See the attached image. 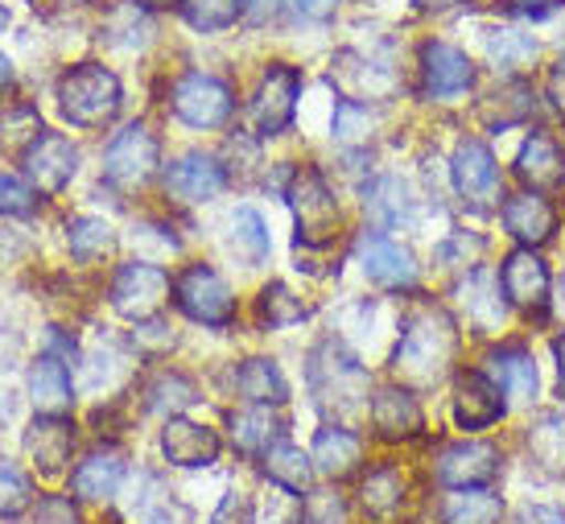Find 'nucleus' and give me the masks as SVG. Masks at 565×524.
<instances>
[{
  "label": "nucleus",
  "mask_w": 565,
  "mask_h": 524,
  "mask_svg": "<svg viewBox=\"0 0 565 524\" xmlns=\"http://www.w3.org/2000/svg\"><path fill=\"white\" fill-rule=\"evenodd\" d=\"M458 347H462L458 318L446 306H417L401 322V334H396L393 376L408 384L413 393H425V388H434L455 372Z\"/></svg>",
  "instance_id": "f257e3e1"
},
{
  "label": "nucleus",
  "mask_w": 565,
  "mask_h": 524,
  "mask_svg": "<svg viewBox=\"0 0 565 524\" xmlns=\"http://www.w3.org/2000/svg\"><path fill=\"white\" fill-rule=\"evenodd\" d=\"M285 199H289L294 220H298V256L334 248L339 227H343V207H339V199H334L330 182L322 178V170H315V165L289 170Z\"/></svg>",
  "instance_id": "f03ea898"
},
{
  "label": "nucleus",
  "mask_w": 565,
  "mask_h": 524,
  "mask_svg": "<svg viewBox=\"0 0 565 524\" xmlns=\"http://www.w3.org/2000/svg\"><path fill=\"white\" fill-rule=\"evenodd\" d=\"M58 111L75 128H104L116 120V111L125 104V87L116 79V71L104 63H79L58 79Z\"/></svg>",
  "instance_id": "7ed1b4c3"
},
{
  "label": "nucleus",
  "mask_w": 565,
  "mask_h": 524,
  "mask_svg": "<svg viewBox=\"0 0 565 524\" xmlns=\"http://www.w3.org/2000/svg\"><path fill=\"white\" fill-rule=\"evenodd\" d=\"M310 393L322 409H334L339 417L367 409V367L339 339H327L310 355Z\"/></svg>",
  "instance_id": "20e7f679"
},
{
  "label": "nucleus",
  "mask_w": 565,
  "mask_h": 524,
  "mask_svg": "<svg viewBox=\"0 0 565 524\" xmlns=\"http://www.w3.org/2000/svg\"><path fill=\"white\" fill-rule=\"evenodd\" d=\"M479 87V66L446 38H425L417 46V92L429 104H458Z\"/></svg>",
  "instance_id": "39448f33"
},
{
  "label": "nucleus",
  "mask_w": 565,
  "mask_h": 524,
  "mask_svg": "<svg viewBox=\"0 0 565 524\" xmlns=\"http://www.w3.org/2000/svg\"><path fill=\"white\" fill-rule=\"evenodd\" d=\"M170 298L178 306V314L190 318L194 327H211V331H227L239 314L232 286L211 265H203V260H194V265H186V269L173 277Z\"/></svg>",
  "instance_id": "423d86ee"
},
{
  "label": "nucleus",
  "mask_w": 565,
  "mask_h": 524,
  "mask_svg": "<svg viewBox=\"0 0 565 524\" xmlns=\"http://www.w3.org/2000/svg\"><path fill=\"white\" fill-rule=\"evenodd\" d=\"M301 71L294 63H268L265 75L256 79V92L248 99V125L252 137H281L289 132L294 116H298L301 99Z\"/></svg>",
  "instance_id": "0eeeda50"
},
{
  "label": "nucleus",
  "mask_w": 565,
  "mask_h": 524,
  "mask_svg": "<svg viewBox=\"0 0 565 524\" xmlns=\"http://www.w3.org/2000/svg\"><path fill=\"white\" fill-rule=\"evenodd\" d=\"M170 108L173 116L186 128H199V132H211V128H223L236 111V96L227 79L211 75V71H186L170 83Z\"/></svg>",
  "instance_id": "6e6552de"
},
{
  "label": "nucleus",
  "mask_w": 565,
  "mask_h": 524,
  "mask_svg": "<svg viewBox=\"0 0 565 524\" xmlns=\"http://www.w3.org/2000/svg\"><path fill=\"white\" fill-rule=\"evenodd\" d=\"M173 293V277L153 260H128L116 269L108 286V302L120 318H128L132 327L137 322H149V318L161 314V306L170 302Z\"/></svg>",
  "instance_id": "1a4fd4ad"
},
{
  "label": "nucleus",
  "mask_w": 565,
  "mask_h": 524,
  "mask_svg": "<svg viewBox=\"0 0 565 524\" xmlns=\"http://www.w3.org/2000/svg\"><path fill=\"white\" fill-rule=\"evenodd\" d=\"M330 87L343 99L376 108L384 99H396L401 92V71H396L384 54H367V50H343L330 63Z\"/></svg>",
  "instance_id": "9d476101"
},
{
  "label": "nucleus",
  "mask_w": 565,
  "mask_h": 524,
  "mask_svg": "<svg viewBox=\"0 0 565 524\" xmlns=\"http://www.w3.org/2000/svg\"><path fill=\"white\" fill-rule=\"evenodd\" d=\"M161 165V141L149 125H125L104 149V182L111 191H141Z\"/></svg>",
  "instance_id": "9b49d317"
},
{
  "label": "nucleus",
  "mask_w": 565,
  "mask_h": 524,
  "mask_svg": "<svg viewBox=\"0 0 565 524\" xmlns=\"http://www.w3.org/2000/svg\"><path fill=\"white\" fill-rule=\"evenodd\" d=\"M450 186L462 199V207L491 211L503 199V170L491 145L479 137H462L450 153Z\"/></svg>",
  "instance_id": "f8f14e48"
},
{
  "label": "nucleus",
  "mask_w": 565,
  "mask_h": 524,
  "mask_svg": "<svg viewBox=\"0 0 565 524\" xmlns=\"http://www.w3.org/2000/svg\"><path fill=\"white\" fill-rule=\"evenodd\" d=\"M500 289L508 306L524 318H545L553 302V272L536 248H512L500 260Z\"/></svg>",
  "instance_id": "ddd939ff"
},
{
  "label": "nucleus",
  "mask_w": 565,
  "mask_h": 524,
  "mask_svg": "<svg viewBox=\"0 0 565 524\" xmlns=\"http://www.w3.org/2000/svg\"><path fill=\"white\" fill-rule=\"evenodd\" d=\"M355 260H360L363 277L372 286L388 289V293H413L417 281H422L417 256L408 253L405 244H396L384 232H376V227L355 239Z\"/></svg>",
  "instance_id": "4468645a"
},
{
  "label": "nucleus",
  "mask_w": 565,
  "mask_h": 524,
  "mask_svg": "<svg viewBox=\"0 0 565 524\" xmlns=\"http://www.w3.org/2000/svg\"><path fill=\"white\" fill-rule=\"evenodd\" d=\"M500 446L479 442V438H462V442L441 446L438 459H434V475H438L441 488L467 492V488H487L491 479L500 475Z\"/></svg>",
  "instance_id": "2eb2a0df"
},
{
  "label": "nucleus",
  "mask_w": 565,
  "mask_h": 524,
  "mask_svg": "<svg viewBox=\"0 0 565 524\" xmlns=\"http://www.w3.org/2000/svg\"><path fill=\"white\" fill-rule=\"evenodd\" d=\"M500 223H503V236L516 239V248H545L557 236V207L545 191H516L508 194L500 203Z\"/></svg>",
  "instance_id": "dca6fc26"
},
{
  "label": "nucleus",
  "mask_w": 565,
  "mask_h": 524,
  "mask_svg": "<svg viewBox=\"0 0 565 524\" xmlns=\"http://www.w3.org/2000/svg\"><path fill=\"white\" fill-rule=\"evenodd\" d=\"M536 111H541V92L529 75H512L500 79L487 96L475 99V116L487 132H508V128L533 125Z\"/></svg>",
  "instance_id": "f3484780"
},
{
  "label": "nucleus",
  "mask_w": 565,
  "mask_h": 524,
  "mask_svg": "<svg viewBox=\"0 0 565 524\" xmlns=\"http://www.w3.org/2000/svg\"><path fill=\"white\" fill-rule=\"evenodd\" d=\"M508 414V397L500 393V384L487 376L483 367H467L455 376V397H450V417L458 429H491Z\"/></svg>",
  "instance_id": "a211bd4d"
},
{
  "label": "nucleus",
  "mask_w": 565,
  "mask_h": 524,
  "mask_svg": "<svg viewBox=\"0 0 565 524\" xmlns=\"http://www.w3.org/2000/svg\"><path fill=\"white\" fill-rule=\"evenodd\" d=\"M227 191V165L220 158H211L203 149H190L182 158H173L166 165V194L173 203H186V207H199V203H211Z\"/></svg>",
  "instance_id": "6ab92c4d"
},
{
  "label": "nucleus",
  "mask_w": 565,
  "mask_h": 524,
  "mask_svg": "<svg viewBox=\"0 0 565 524\" xmlns=\"http://www.w3.org/2000/svg\"><path fill=\"white\" fill-rule=\"evenodd\" d=\"M367 417L380 442H417L425 434L422 400L408 384H380L367 400Z\"/></svg>",
  "instance_id": "aec40b11"
},
{
  "label": "nucleus",
  "mask_w": 565,
  "mask_h": 524,
  "mask_svg": "<svg viewBox=\"0 0 565 524\" xmlns=\"http://www.w3.org/2000/svg\"><path fill=\"white\" fill-rule=\"evenodd\" d=\"M79 170V149L71 145L63 132H42L38 141L25 149V174H30L38 194H63L71 186V178Z\"/></svg>",
  "instance_id": "412c9836"
},
{
  "label": "nucleus",
  "mask_w": 565,
  "mask_h": 524,
  "mask_svg": "<svg viewBox=\"0 0 565 524\" xmlns=\"http://www.w3.org/2000/svg\"><path fill=\"white\" fill-rule=\"evenodd\" d=\"M455 298H458V310L467 318V327L475 334H495L503 331V322H508V298H503L500 289V277L487 269H471L462 272V281L455 286Z\"/></svg>",
  "instance_id": "4be33fe9"
},
{
  "label": "nucleus",
  "mask_w": 565,
  "mask_h": 524,
  "mask_svg": "<svg viewBox=\"0 0 565 524\" xmlns=\"http://www.w3.org/2000/svg\"><path fill=\"white\" fill-rule=\"evenodd\" d=\"M223 438L203 421H186V417H166V429H161V455L170 467H182V471H199V467H211L220 462Z\"/></svg>",
  "instance_id": "5701e85b"
},
{
  "label": "nucleus",
  "mask_w": 565,
  "mask_h": 524,
  "mask_svg": "<svg viewBox=\"0 0 565 524\" xmlns=\"http://www.w3.org/2000/svg\"><path fill=\"white\" fill-rule=\"evenodd\" d=\"M483 372L491 381L500 384V393L512 405H533L536 400V360L529 347H520V343H500V347L487 351L483 360Z\"/></svg>",
  "instance_id": "b1692460"
},
{
  "label": "nucleus",
  "mask_w": 565,
  "mask_h": 524,
  "mask_svg": "<svg viewBox=\"0 0 565 524\" xmlns=\"http://www.w3.org/2000/svg\"><path fill=\"white\" fill-rule=\"evenodd\" d=\"M516 178L529 186V191H550V186H562L565 178V149L562 141L545 132V128H533L516 149Z\"/></svg>",
  "instance_id": "393cba45"
},
{
  "label": "nucleus",
  "mask_w": 565,
  "mask_h": 524,
  "mask_svg": "<svg viewBox=\"0 0 565 524\" xmlns=\"http://www.w3.org/2000/svg\"><path fill=\"white\" fill-rule=\"evenodd\" d=\"M483 58L500 79L529 75L533 63L541 58V42L529 30H520V25H491L483 33Z\"/></svg>",
  "instance_id": "a878e982"
},
{
  "label": "nucleus",
  "mask_w": 565,
  "mask_h": 524,
  "mask_svg": "<svg viewBox=\"0 0 565 524\" xmlns=\"http://www.w3.org/2000/svg\"><path fill=\"white\" fill-rule=\"evenodd\" d=\"M25 450L42 475H63L75 450V426L63 414H42L25 434Z\"/></svg>",
  "instance_id": "bb28decb"
},
{
  "label": "nucleus",
  "mask_w": 565,
  "mask_h": 524,
  "mask_svg": "<svg viewBox=\"0 0 565 524\" xmlns=\"http://www.w3.org/2000/svg\"><path fill=\"white\" fill-rule=\"evenodd\" d=\"M363 211H367V220L376 232H396V227H408L413 215H417V199L408 191L401 178L384 174V178H372L367 182V191H363Z\"/></svg>",
  "instance_id": "cd10ccee"
},
{
  "label": "nucleus",
  "mask_w": 565,
  "mask_h": 524,
  "mask_svg": "<svg viewBox=\"0 0 565 524\" xmlns=\"http://www.w3.org/2000/svg\"><path fill=\"white\" fill-rule=\"evenodd\" d=\"M310 459H315V471H322V475L334 479V483H339V479H351L363 467V438L347 426H322L315 434Z\"/></svg>",
  "instance_id": "c85d7f7f"
},
{
  "label": "nucleus",
  "mask_w": 565,
  "mask_h": 524,
  "mask_svg": "<svg viewBox=\"0 0 565 524\" xmlns=\"http://www.w3.org/2000/svg\"><path fill=\"white\" fill-rule=\"evenodd\" d=\"M120 483H125V459L111 446L92 450L71 471V492H75V500H111V495L120 492Z\"/></svg>",
  "instance_id": "c756f323"
},
{
  "label": "nucleus",
  "mask_w": 565,
  "mask_h": 524,
  "mask_svg": "<svg viewBox=\"0 0 565 524\" xmlns=\"http://www.w3.org/2000/svg\"><path fill=\"white\" fill-rule=\"evenodd\" d=\"M125 509L132 516V524H178V516H182L170 483L161 475H153V471H141V475L132 479Z\"/></svg>",
  "instance_id": "7c9ffc66"
},
{
  "label": "nucleus",
  "mask_w": 565,
  "mask_h": 524,
  "mask_svg": "<svg viewBox=\"0 0 565 524\" xmlns=\"http://www.w3.org/2000/svg\"><path fill=\"white\" fill-rule=\"evenodd\" d=\"M232 384H236V393L248 405H285L289 400V381H285V372L277 360H268V355H252L244 364L232 372Z\"/></svg>",
  "instance_id": "2f4dec72"
},
{
  "label": "nucleus",
  "mask_w": 565,
  "mask_h": 524,
  "mask_svg": "<svg viewBox=\"0 0 565 524\" xmlns=\"http://www.w3.org/2000/svg\"><path fill=\"white\" fill-rule=\"evenodd\" d=\"M405 500H408V479L396 462H380V467H372V471L360 479V504H363V512L376 516V521L396 516V512L405 509Z\"/></svg>",
  "instance_id": "473e14b6"
},
{
  "label": "nucleus",
  "mask_w": 565,
  "mask_h": 524,
  "mask_svg": "<svg viewBox=\"0 0 565 524\" xmlns=\"http://www.w3.org/2000/svg\"><path fill=\"white\" fill-rule=\"evenodd\" d=\"M260 471L268 475V483L285 488L289 495H306L315 488V459L301 455V446L285 442V438L260 455Z\"/></svg>",
  "instance_id": "72a5a7b5"
},
{
  "label": "nucleus",
  "mask_w": 565,
  "mask_h": 524,
  "mask_svg": "<svg viewBox=\"0 0 565 524\" xmlns=\"http://www.w3.org/2000/svg\"><path fill=\"white\" fill-rule=\"evenodd\" d=\"M149 38H153L149 0H116L104 17V42L116 50H141Z\"/></svg>",
  "instance_id": "f704fd0d"
},
{
  "label": "nucleus",
  "mask_w": 565,
  "mask_h": 524,
  "mask_svg": "<svg viewBox=\"0 0 565 524\" xmlns=\"http://www.w3.org/2000/svg\"><path fill=\"white\" fill-rule=\"evenodd\" d=\"M273 409L277 405H248V409H236V414L227 417L236 450H244V455H265L273 442H281L285 421Z\"/></svg>",
  "instance_id": "c9c22d12"
},
{
  "label": "nucleus",
  "mask_w": 565,
  "mask_h": 524,
  "mask_svg": "<svg viewBox=\"0 0 565 524\" xmlns=\"http://www.w3.org/2000/svg\"><path fill=\"white\" fill-rule=\"evenodd\" d=\"M30 400L38 414H66L75 405V388H71V372L63 360L42 355L30 367Z\"/></svg>",
  "instance_id": "e433bc0d"
},
{
  "label": "nucleus",
  "mask_w": 565,
  "mask_h": 524,
  "mask_svg": "<svg viewBox=\"0 0 565 524\" xmlns=\"http://www.w3.org/2000/svg\"><path fill=\"white\" fill-rule=\"evenodd\" d=\"M66 248L79 265H95L116 253V227L99 215H75L66 223Z\"/></svg>",
  "instance_id": "4c0bfd02"
},
{
  "label": "nucleus",
  "mask_w": 565,
  "mask_h": 524,
  "mask_svg": "<svg viewBox=\"0 0 565 524\" xmlns=\"http://www.w3.org/2000/svg\"><path fill=\"white\" fill-rule=\"evenodd\" d=\"M306 318H310V306L301 302L285 281H268L260 289V298H256V322L265 331H289V327H298Z\"/></svg>",
  "instance_id": "58836bf2"
},
{
  "label": "nucleus",
  "mask_w": 565,
  "mask_h": 524,
  "mask_svg": "<svg viewBox=\"0 0 565 524\" xmlns=\"http://www.w3.org/2000/svg\"><path fill=\"white\" fill-rule=\"evenodd\" d=\"M178 17L194 33H227L244 21V0H173Z\"/></svg>",
  "instance_id": "ea45409f"
},
{
  "label": "nucleus",
  "mask_w": 565,
  "mask_h": 524,
  "mask_svg": "<svg viewBox=\"0 0 565 524\" xmlns=\"http://www.w3.org/2000/svg\"><path fill=\"white\" fill-rule=\"evenodd\" d=\"M194 400H203V397H199L194 381L182 376V372H158L153 381L145 384V409H149V414L178 417L182 409H190Z\"/></svg>",
  "instance_id": "a19ab883"
},
{
  "label": "nucleus",
  "mask_w": 565,
  "mask_h": 524,
  "mask_svg": "<svg viewBox=\"0 0 565 524\" xmlns=\"http://www.w3.org/2000/svg\"><path fill=\"white\" fill-rule=\"evenodd\" d=\"M503 516V500L487 488H467V492H455L446 500V512L441 521L446 524H500Z\"/></svg>",
  "instance_id": "79ce46f5"
},
{
  "label": "nucleus",
  "mask_w": 565,
  "mask_h": 524,
  "mask_svg": "<svg viewBox=\"0 0 565 524\" xmlns=\"http://www.w3.org/2000/svg\"><path fill=\"white\" fill-rule=\"evenodd\" d=\"M529 450L545 471L565 475V414L536 417V426H529Z\"/></svg>",
  "instance_id": "37998d69"
},
{
  "label": "nucleus",
  "mask_w": 565,
  "mask_h": 524,
  "mask_svg": "<svg viewBox=\"0 0 565 524\" xmlns=\"http://www.w3.org/2000/svg\"><path fill=\"white\" fill-rule=\"evenodd\" d=\"M232 248H236V256H244L248 265H265L268 253H273L265 220L252 207H236V215H232Z\"/></svg>",
  "instance_id": "c03bdc74"
},
{
  "label": "nucleus",
  "mask_w": 565,
  "mask_h": 524,
  "mask_svg": "<svg viewBox=\"0 0 565 524\" xmlns=\"http://www.w3.org/2000/svg\"><path fill=\"white\" fill-rule=\"evenodd\" d=\"M42 132H46V128H42V116H38L30 104L4 108V116H0V145H4V149H21V153H25Z\"/></svg>",
  "instance_id": "a18cd8bd"
},
{
  "label": "nucleus",
  "mask_w": 565,
  "mask_h": 524,
  "mask_svg": "<svg viewBox=\"0 0 565 524\" xmlns=\"http://www.w3.org/2000/svg\"><path fill=\"white\" fill-rule=\"evenodd\" d=\"M372 128H376V108L355 104V99H339L334 104V137L343 145H367Z\"/></svg>",
  "instance_id": "49530a36"
},
{
  "label": "nucleus",
  "mask_w": 565,
  "mask_h": 524,
  "mask_svg": "<svg viewBox=\"0 0 565 524\" xmlns=\"http://www.w3.org/2000/svg\"><path fill=\"white\" fill-rule=\"evenodd\" d=\"M30 504H33V483L25 479V471L17 462L0 459V516L17 521L21 512H30Z\"/></svg>",
  "instance_id": "de8ad7c7"
},
{
  "label": "nucleus",
  "mask_w": 565,
  "mask_h": 524,
  "mask_svg": "<svg viewBox=\"0 0 565 524\" xmlns=\"http://www.w3.org/2000/svg\"><path fill=\"white\" fill-rule=\"evenodd\" d=\"M479 256H483V239L471 236V232H450L434 248V260H438L441 269H458V272L479 269Z\"/></svg>",
  "instance_id": "09e8293b"
},
{
  "label": "nucleus",
  "mask_w": 565,
  "mask_h": 524,
  "mask_svg": "<svg viewBox=\"0 0 565 524\" xmlns=\"http://www.w3.org/2000/svg\"><path fill=\"white\" fill-rule=\"evenodd\" d=\"M294 524H347V504L343 495L334 492H306Z\"/></svg>",
  "instance_id": "8fccbe9b"
},
{
  "label": "nucleus",
  "mask_w": 565,
  "mask_h": 524,
  "mask_svg": "<svg viewBox=\"0 0 565 524\" xmlns=\"http://www.w3.org/2000/svg\"><path fill=\"white\" fill-rule=\"evenodd\" d=\"M38 211L33 191L13 174H0V220H25Z\"/></svg>",
  "instance_id": "3c124183"
},
{
  "label": "nucleus",
  "mask_w": 565,
  "mask_h": 524,
  "mask_svg": "<svg viewBox=\"0 0 565 524\" xmlns=\"http://www.w3.org/2000/svg\"><path fill=\"white\" fill-rule=\"evenodd\" d=\"M491 9L500 17H512V21H550L565 9V0H491Z\"/></svg>",
  "instance_id": "603ef678"
},
{
  "label": "nucleus",
  "mask_w": 565,
  "mask_h": 524,
  "mask_svg": "<svg viewBox=\"0 0 565 524\" xmlns=\"http://www.w3.org/2000/svg\"><path fill=\"white\" fill-rule=\"evenodd\" d=\"M343 9V0H285V13L294 25H330Z\"/></svg>",
  "instance_id": "864d4df0"
},
{
  "label": "nucleus",
  "mask_w": 565,
  "mask_h": 524,
  "mask_svg": "<svg viewBox=\"0 0 565 524\" xmlns=\"http://www.w3.org/2000/svg\"><path fill=\"white\" fill-rule=\"evenodd\" d=\"M33 524H83L71 495H42L33 509Z\"/></svg>",
  "instance_id": "5fc2aeb1"
},
{
  "label": "nucleus",
  "mask_w": 565,
  "mask_h": 524,
  "mask_svg": "<svg viewBox=\"0 0 565 524\" xmlns=\"http://www.w3.org/2000/svg\"><path fill=\"white\" fill-rule=\"evenodd\" d=\"M545 99H550V108L557 111V120L565 125V54L550 66V75H545Z\"/></svg>",
  "instance_id": "6e6d98bb"
},
{
  "label": "nucleus",
  "mask_w": 565,
  "mask_h": 524,
  "mask_svg": "<svg viewBox=\"0 0 565 524\" xmlns=\"http://www.w3.org/2000/svg\"><path fill=\"white\" fill-rule=\"evenodd\" d=\"M277 13H285V0H244V21L248 25H268Z\"/></svg>",
  "instance_id": "4d7b16f0"
},
{
  "label": "nucleus",
  "mask_w": 565,
  "mask_h": 524,
  "mask_svg": "<svg viewBox=\"0 0 565 524\" xmlns=\"http://www.w3.org/2000/svg\"><path fill=\"white\" fill-rule=\"evenodd\" d=\"M479 0H413V9L422 17H450L462 13V9H475Z\"/></svg>",
  "instance_id": "13d9d810"
},
{
  "label": "nucleus",
  "mask_w": 565,
  "mask_h": 524,
  "mask_svg": "<svg viewBox=\"0 0 565 524\" xmlns=\"http://www.w3.org/2000/svg\"><path fill=\"white\" fill-rule=\"evenodd\" d=\"M520 524H565V512L550 509V504H529L520 512Z\"/></svg>",
  "instance_id": "bf43d9fd"
},
{
  "label": "nucleus",
  "mask_w": 565,
  "mask_h": 524,
  "mask_svg": "<svg viewBox=\"0 0 565 524\" xmlns=\"http://www.w3.org/2000/svg\"><path fill=\"white\" fill-rule=\"evenodd\" d=\"M553 364H557V393H562V405H565V334L553 339Z\"/></svg>",
  "instance_id": "052dcab7"
},
{
  "label": "nucleus",
  "mask_w": 565,
  "mask_h": 524,
  "mask_svg": "<svg viewBox=\"0 0 565 524\" xmlns=\"http://www.w3.org/2000/svg\"><path fill=\"white\" fill-rule=\"evenodd\" d=\"M9 87H13V63H9L4 54H0V96H4Z\"/></svg>",
  "instance_id": "680f3d73"
},
{
  "label": "nucleus",
  "mask_w": 565,
  "mask_h": 524,
  "mask_svg": "<svg viewBox=\"0 0 565 524\" xmlns=\"http://www.w3.org/2000/svg\"><path fill=\"white\" fill-rule=\"evenodd\" d=\"M557 310H562V318H565V272H562V293H557Z\"/></svg>",
  "instance_id": "e2e57ef3"
},
{
  "label": "nucleus",
  "mask_w": 565,
  "mask_h": 524,
  "mask_svg": "<svg viewBox=\"0 0 565 524\" xmlns=\"http://www.w3.org/2000/svg\"><path fill=\"white\" fill-rule=\"evenodd\" d=\"M4 25H9V9L0 4V33H4Z\"/></svg>",
  "instance_id": "0e129e2a"
},
{
  "label": "nucleus",
  "mask_w": 565,
  "mask_h": 524,
  "mask_svg": "<svg viewBox=\"0 0 565 524\" xmlns=\"http://www.w3.org/2000/svg\"><path fill=\"white\" fill-rule=\"evenodd\" d=\"M562 199H565V178H562Z\"/></svg>",
  "instance_id": "69168bd1"
}]
</instances>
